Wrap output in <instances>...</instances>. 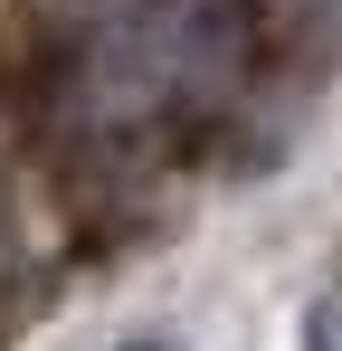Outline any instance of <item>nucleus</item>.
Here are the masks:
<instances>
[{"instance_id":"obj_1","label":"nucleus","mask_w":342,"mask_h":351,"mask_svg":"<svg viewBox=\"0 0 342 351\" xmlns=\"http://www.w3.org/2000/svg\"><path fill=\"white\" fill-rule=\"evenodd\" d=\"M304 351H342V304H314L304 313Z\"/></svg>"},{"instance_id":"obj_2","label":"nucleus","mask_w":342,"mask_h":351,"mask_svg":"<svg viewBox=\"0 0 342 351\" xmlns=\"http://www.w3.org/2000/svg\"><path fill=\"white\" fill-rule=\"evenodd\" d=\"M114 351H162V342H114Z\"/></svg>"}]
</instances>
